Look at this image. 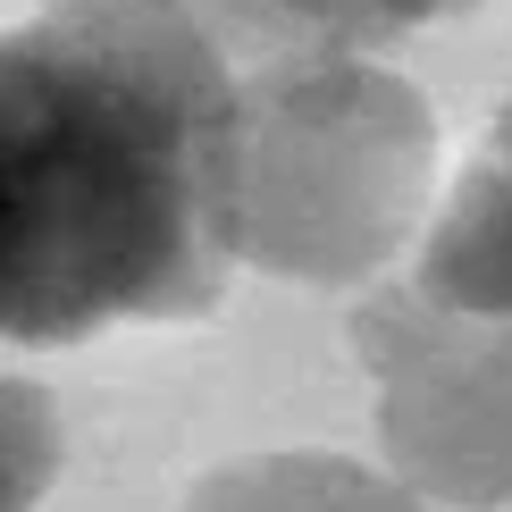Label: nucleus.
I'll return each mask as SVG.
<instances>
[{
    "label": "nucleus",
    "mask_w": 512,
    "mask_h": 512,
    "mask_svg": "<svg viewBox=\"0 0 512 512\" xmlns=\"http://www.w3.org/2000/svg\"><path fill=\"white\" fill-rule=\"evenodd\" d=\"M429 110L353 59H269L244 84V252L277 277H361L420 210Z\"/></svg>",
    "instance_id": "nucleus-2"
},
{
    "label": "nucleus",
    "mask_w": 512,
    "mask_h": 512,
    "mask_svg": "<svg viewBox=\"0 0 512 512\" xmlns=\"http://www.w3.org/2000/svg\"><path fill=\"white\" fill-rule=\"evenodd\" d=\"M177 512H437V504L345 454H252L210 471Z\"/></svg>",
    "instance_id": "nucleus-6"
},
{
    "label": "nucleus",
    "mask_w": 512,
    "mask_h": 512,
    "mask_svg": "<svg viewBox=\"0 0 512 512\" xmlns=\"http://www.w3.org/2000/svg\"><path fill=\"white\" fill-rule=\"evenodd\" d=\"M59 471V412L26 378H0V512H34Z\"/></svg>",
    "instance_id": "nucleus-7"
},
{
    "label": "nucleus",
    "mask_w": 512,
    "mask_h": 512,
    "mask_svg": "<svg viewBox=\"0 0 512 512\" xmlns=\"http://www.w3.org/2000/svg\"><path fill=\"white\" fill-rule=\"evenodd\" d=\"M194 9L219 42H244L261 59H345L429 17H462L479 0H194Z\"/></svg>",
    "instance_id": "nucleus-5"
},
{
    "label": "nucleus",
    "mask_w": 512,
    "mask_h": 512,
    "mask_svg": "<svg viewBox=\"0 0 512 512\" xmlns=\"http://www.w3.org/2000/svg\"><path fill=\"white\" fill-rule=\"evenodd\" d=\"M412 294H429L437 311L512 328V93H504L496 126L479 135L471 168L454 177V202L437 210Z\"/></svg>",
    "instance_id": "nucleus-4"
},
{
    "label": "nucleus",
    "mask_w": 512,
    "mask_h": 512,
    "mask_svg": "<svg viewBox=\"0 0 512 512\" xmlns=\"http://www.w3.org/2000/svg\"><path fill=\"white\" fill-rule=\"evenodd\" d=\"M244 252V93L194 0L0 26V336L194 319Z\"/></svg>",
    "instance_id": "nucleus-1"
},
{
    "label": "nucleus",
    "mask_w": 512,
    "mask_h": 512,
    "mask_svg": "<svg viewBox=\"0 0 512 512\" xmlns=\"http://www.w3.org/2000/svg\"><path fill=\"white\" fill-rule=\"evenodd\" d=\"M353 336L395 479L429 504H512V328L437 311L429 294H378Z\"/></svg>",
    "instance_id": "nucleus-3"
}]
</instances>
